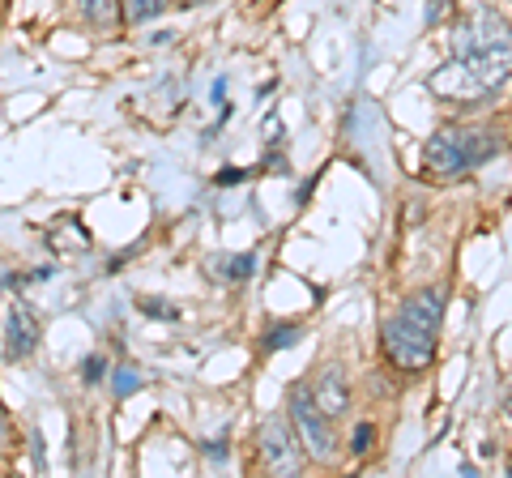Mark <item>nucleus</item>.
Here are the masks:
<instances>
[{
	"instance_id": "1",
	"label": "nucleus",
	"mask_w": 512,
	"mask_h": 478,
	"mask_svg": "<svg viewBox=\"0 0 512 478\" xmlns=\"http://www.w3.org/2000/svg\"><path fill=\"white\" fill-rule=\"evenodd\" d=\"M512 82V26L495 9L478 5L453 30V60L427 77L444 99H491Z\"/></svg>"
},
{
	"instance_id": "2",
	"label": "nucleus",
	"mask_w": 512,
	"mask_h": 478,
	"mask_svg": "<svg viewBox=\"0 0 512 478\" xmlns=\"http://www.w3.org/2000/svg\"><path fill=\"white\" fill-rule=\"evenodd\" d=\"M440 321H444V299L440 291H419L410 295L397 316L384 325V350L397 368L419 372L436 355V338H440Z\"/></svg>"
},
{
	"instance_id": "3",
	"label": "nucleus",
	"mask_w": 512,
	"mask_h": 478,
	"mask_svg": "<svg viewBox=\"0 0 512 478\" xmlns=\"http://www.w3.org/2000/svg\"><path fill=\"white\" fill-rule=\"evenodd\" d=\"M500 150H504V137L495 129H440L427 141L423 163L436 175H466Z\"/></svg>"
},
{
	"instance_id": "4",
	"label": "nucleus",
	"mask_w": 512,
	"mask_h": 478,
	"mask_svg": "<svg viewBox=\"0 0 512 478\" xmlns=\"http://www.w3.org/2000/svg\"><path fill=\"white\" fill-rule=\"evenodd\" d=\"M291 419H295L299 436H303V444H308V453L316 461H329L333 453H338V444H333V427H329V414L320 410L312 385H295L291 389Z\"/></svg>"
},
{
	"instance_id": "5",
	"label": "nucleus",
	"mask_w": 512,
	"mask_h": 478,
	"mask_svg": "<svg viewBox=\"0 0 512 478\" xmlns=\"http://www.w3.org/2000/svg\"><path fill=\"white\" fill-rule=\"evenodd\" d=\"M261 457L274 474H299V444L282 419H269L261 427Z\"/></svg>"
},
{
	"instance_id": "6",
	"label": "nucleus",
	"mask_w": 512,
	"mask_h": 478,
	"mask_svg": "<svg viewBox=\"0 0 512 478\" xmlns=\"http://www.w3.org/2000/svg\"><path fill=\"white\" fill-rule=\"evenodd\" d=\"M5 355L9 359H26L30 350L39 346V316L30 312L26 304H13L9 308V321H5Z\"/></svg>"
},
{
	"instance_id": "7",
	"label": "nucleus",
	"mask_w": 512,
	"mask_h": 478,
	"mask_svg": "<svg viewBox=\"0 0 512 478\" xmlns=\"http://www.w3.org/2000/svg\"><path fill=\"white\" fill-rule=\"evenodd\" d=\"M312 393H316V402H320V410H325L329 419H338V414H346V406H350V385H346L342 368H325V372H320Z\"/></svg>"
},
{
	"instance_id": "8",
	"label": "nucleus",
	"mask_w": 512,
	"mask_h": 478,
	"mask_svg": "<svg viewBox=\"0 0 512 478\" xmlns=\"http://www.w3.org/2000/svg\"><path fill=\"white\" fill-rule=\"evenodd\" d=\"M77 13H82L94 30H111L120 22V0H77Z\"/></svg>"
},
{
	"instance_id": "9",
	"label": "nucleus",
	"mask_w": 512,
	"mask_h": 478,
	"mask_svg": "<svg viewBox=\"0 0 512 478\" xmlns=\"http://www.w3.org/2000/svg\"><path fill=\"white\" fill-rule=\"evenodd\" d=\"M210 269H214V278H222V282H244L256 269V257L252 252H244V257H218V261H210Z\"/></svg>"
},
{
	"instance_id": "10",
	"label": "nucleus",
	"mask_w": 512,
	"mask_h": 478,
	"mask_svg": "<svg viewBox=\"0 0 512 478\" xmlns=\"http://www.w3.org/2000/svg\"><path fill=\"white\" fill-rule=\"evenodd\" d=\"M124 5H128V18H133V22H154L158 13L171 5V0H124Z\"/></svg>"
},
{
	"instance_id": "11",
	"label": "nucleus",
	"mask_w": 512,
	"mask_h": 478,
	"mask_svg": "<svg viewBox=\"0 0 512 478\" xmlns=\"http://www.w3.org/2000/svg\"><path fill=\"white\" fill-rule=\"evenodd\" d=\"M303 338V329L299 325H274L269 329V338H265V350H282V346H295Z\"/></svg>"
},
{
	"instance_id": "12",
	"label": "nucleus",
	"mask_w": 512,
	"mask_h": 478,
	"mask_svg": "<svg viewBox=\"0 0 512 478\" xmlns=\"http://www.w3.org/2000/svg\"><path fill=\"white\" fill-rule=\"evenodd\" d=\"M372 436H376V427H372V423H359L355 436H350V453H355V457L367 453V449H372Z\"/></svg>"
},
{
	"instance_id": "13",
	"label": "nucleus",
	"mask_w": 512,
	"mask_h": 478,
	"mask_svg": "<svg viewBox=\"0 0 512 478\" xmlns=\"http://www.w3.org/2000/svg\"><path fill=\"white\" fill-rule=\"evenodd\" d=\"M137 389H141V376H137L133 368H120V372H116V393L128 397V393H137Z\"/></svg>"
},
{
	"instance_id": "14",
	"label": "nucleus",
	"mask_w": 512,
	"mask_h": 478,
	"mask_svg": "<svg viewBox=\"0 0 512 478\" xmlns=\"http://www.w3.org/2000/svg\"><path fill=\"white\" fill-rule=\"evenodd\" d=\"M103 368H107V363H103V355H90L86 363H82V376L90 380V385H94V380H99L103 376Z\"/></svg>"
},
{
	"instance_id": "15",
	"label": "nucleus",
	"mask_w": 512,
	"mask_h": 478,
	"mask_svg": "<svg viewBox=\"0 0 512 478\" xmlns=\"http://www.w3.org/2000/svg\"><path fill=\"white\" fill-rule=\"evenodd\" d=\"M141 312H150V316H167V321H175V308H163L158 299H146V304H141Z\"/></svg>"
},
{
	"instance_id": "16",
	"label": "nucleus",
	"mask_w": 512,
	"mask_h": 478,
	"mask_svg": "<svg viewBox=\"0 0 512 478\" xmlns=\"http://www.w3.org/2000/svg\"><path fill=\"white\" fill-rule=\"evenodd\" d=\"M239 180H244V171H222L218 175V184H239Z\"/></svg>"
},
{
	"instance_id": "17",
	"label": "nucleus",
	"mask_w": 512,
	"mask_h": 478,
	"mask_svg": "<svg viewBox=\"0 0 512 478\" xmlns=\"http://www.w3.org/2000/svg\"><path fill=\"white\" fill-rule=\"evenodd\" d=\"M504 406H508V414H512V385H508V393H504Z\"/></svg>"
}]
</instances>
